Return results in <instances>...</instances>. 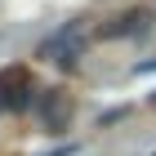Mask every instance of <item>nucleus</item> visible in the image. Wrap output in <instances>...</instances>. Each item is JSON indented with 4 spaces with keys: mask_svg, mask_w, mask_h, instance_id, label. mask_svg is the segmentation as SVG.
Segmentation results:
<instances>
[{
    "mask_svg": "<svg viewBox=\"0 0 156 156\" xmlns=\"http://www.w3.org/2000/svg\"><path fill=\"white\" fill-rule=\"evenodd\" d=\"M80 54H85V27H80V18L62 23L58 31H49V36L40 40V49H36V58L58 62V67H76Z\"/></svg>",
    "mask_w": 156,
    "mask_h": 156,
    "instance_id": "f257e3e1",
    "label": "nucleus"
},
{
    "mask_svg": "<svg viewBox=\"0 0 156 156\" xmlns=\"http://www.w3.org/2000/svg\"><path fill=\"white\" fill-rule=\"evenodd\" d=\"M76 152V147H58V152H49V156H72Z\"/></svg>",
    "mask_w": 156,
    "mask_h": 156,
    "instance_id": "39448f33",
    "label": "nucleus"
},
{
    "mask_svg": "<svg viewBox=\"0 0 156 156\" xmlns=\"http://www.w3.org/2000/svg\"><path fill=\"white\" fill-rule=\"evenodd\" d=\"M152 103H156V98H152Z\"/></svg>",
    "mask_w": 156,
    "mask_h": 156,
    "instance_id": "423d86ee",
    "label": "nucleus"
},
{
    "mask_svg": "<svg viewBox=\"0 0 156 156\" xmlns=\"http://www.w3.org/2000/svg\"><path fill=\"white\" fill-rule=\"evenodd\" d=\"M147 23H152V9H129V13H120V18H112L98 36H134V31H147Z\"/></svg>",
    "mask_w": 156,
    "mask_h": 156,
    "instance_id": "7ed1b4c3",
    "label": "nucleus"
},
{
    "mask_svg": "<svg viewBox=\"0 0 156 156\" xmlns=\"http://www.w3.org/2000/svg\"><path fill=\"white\" fill-rule=\"evenodd\" d=\"M152 156H156V152H152Z\"/></svg>",
    "mask_w": 156,
    "mask_h": 156,
    "instance_id": "0eeeda50",
    "label": "nucleus"
},
{
    "mask_svg": "<svg viewBox=\"0 0 156 156\" xmlns=\"http://www.w3.org/2000/svg\"><path fill=\"white\" fill-rule=\"evenodd\" d=\"M40 120H45L49 134H62L67 120H72V98L62 94V89H45V98H40Z\"/></svg>",
    "mask_w": 156,
    "mask_h": 156,
    "instance_id": "f03ea898",
    "label": "nucleus"
},
{
    "mask_svg": "<svg viewBox=\"0 0 156 156\" xmlns=\"http://www.w3.org/2000/svg\"><path fill=\"white\" fill-rule=\"evenodd\" d=\"M125 112H129V107H112V112H103V116H98V125H112V120H120Z\"/></svg>",
    "mask_w": 156,
    "mask_h": 156,
    "instance_id": "20e7f679",
    "label": "nucleus"
}]
</instances>
